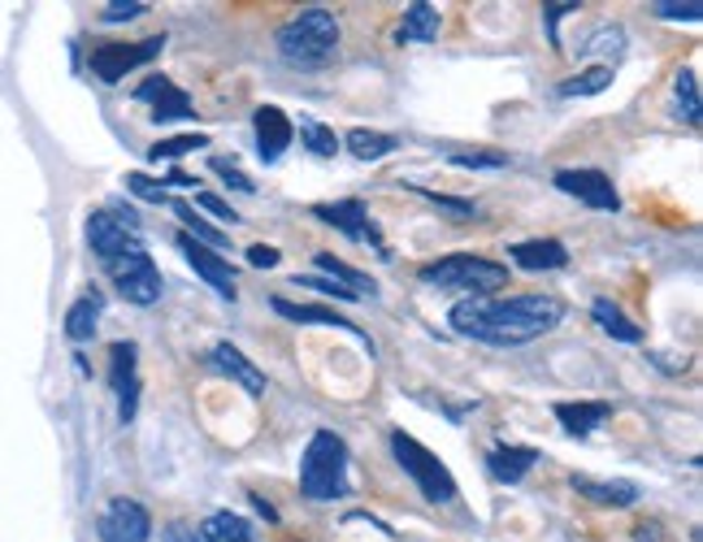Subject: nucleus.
<instances>
[{
	"label": "nucleus",
	"mask_w": 703,
	"mask_h": 542,
	"mask_svg": "<svg viewBox=\"0 0 703 542\" xmlns=\"http://www.w3.org/2000/svg\"><path fill=\"white\" fill-rule=\"evenodd\" d=\"M582 52H608L612 61L625 52V31L621 27H603V31H595L591 35V44H582Z\"/></svg>",
	"instance_id": "obj_35"
},
{
	"label": "nucleus",
	"mask_w": 703,
	"mask_h": 542,
	"mask_svg": "<svg viewBox=\"0 0 703 542\" xmlns=\"http://www.w3.org/2000/svg\"><path fill=\"white\" fill-rule=\"evenodd\" d=\"M174 213H179V217H183V226H187L183 235H192L196 244H204V247H226V235H222L217 226H208L204 217H196V208H192V204L174 200Z\"/></svg>",
	"instance_id": "obj_30"
},
{
	"label": "nucleus",
	"mask_w": 703,
	"mask_h": 542,
	"mask_svg": "<svg viewBox=\"0 0 703 542\" xmlns=\"http://www.w3.org/2000/svg\"><path fill=\"white\" fill-rule=\"evenodd\" d=\"M412 192H417V196H421V200H430L435 208H444V213H452L456 222H469V217H473V204H469V200L439 196V192H426V187H412Z\"/></svg>",
	"instance_id": "obj_37"
},
{
	"label": "nucleus",
	"mask_w": 703,
	"mask_h": 542,
	"mask_svg": "<svg viewBox=\"0 0 703 542\" xmlns=\"http://www.w3.org/2000/svg\"><path fill=\"white\" fill-rule=\"evenodd\" d=\"M300 491L317 503L348 494V443L330 430H317L300 460Z\"/></svg>",
	"instance_id": "obj_3"
},
{
	"label": "nucleus",
	"mask_w": 703,
	"mask_h": 542,
	"mask_svg": "<svg viewBox=\"0 0 703 542\" xmlns=\"http://www.w3.org/2000/svg\"><path fill=\"white\" fill-rule=\"evenodd\" d=\"M101 542H149L152 539V517L144 503L135 499H113L96 521Z\"/></svg>",
	"instance_id": "obj_8"
},
{
	"label": "nucleus",
	"mask_w": 703,
	"mask_h": 542,
	"mask_svg": "<svg viewBox=\"0 0 703 542\" xmlns=\"http://www.w3.org/2000/svg\"><path fill=\"white\" fill-rule=\"evenodd\" d=\"M135 100H149L152 104V117L156 122H174V117H192V96L183 88H174L165 74H152L140 83Z\"/></svg>",
	"instance_id": "obj_13"
},
{
	"label": "nucleus",
	"mask_w": 703,
	"mask_h": 542,
	"mask_svg": "<svg viewBox=\"0 0 703 542\" xmlns=\"http://www.w3.org/2000/svg\"><path fill=\"white\" fill-rule=\"evenodd\" d=\"M491 299L496 296H465L452 304V313H448V321H452L456 335H465V339H478V330H482V321H487V308H491Z\"/></svg>",
	"instance_id": "obj_24"
},
{
	"label": "nucleus",
	"mask_w": 703,
	"mask_h": 542,
	"mask_svg": "<svg viewBox=\"0 0 703 542\" xmlns=\"http://www.w3.org/2000/svg\"><path fill=\"white\" fill-rule=\"evenodd\" d=\"M252 126H256V152H261V161H265V165H274L283 152L292 149L296 126L287 122V113H283V109L261 104V109H256V117H252Z\"/></svg>",
	"instance_id": "obj_12"
},
{
	"label": "nucleus",
	"mask_w": 703,
	"mask_h": 542,
	"mask_svg": "<svg viewBox=\"0 0 703 542\" xmlns=\"http://www.w3.org/2000/svg\"><path fill=\"white\" fill-rule=\"evenodd\" d=\"M161 187H165V192H170V187H192V178H187L183 170H170V178H165Z\"/></svg>",
	"instance_id": "obj_47"
},
{
	"label": "nucleus",
	"mask_w": 703,
	"mask_h": 542,
	"mask_svg": "<svg viewBox=\"0 0 703 542\" xmlns=\"http://www.w3.org/2000/svg\"><path fill=\"white\" fill-rule=\"evenodd\" d=\"M135 344H113L109 347V387L122 391L126 382H135Z\"/></svg>",
	"instance_id": "obj_31"
},
{
	"label": "nucleus",
	"mask_w": 703,
	"mask_h": 542,
	"mask_svg": "<svg viewBox=\"0 0 703 542\" xmlns=\"http://www.w3.org/2000/svg\"><path fill=\"white\" fill-rule=\"evenodd\" d=\"M269 304H274V313H278V317H287V321H296V326H339V330L356 335L360 344H369V339H365L352 321H344L335 308H322V304H292V299H283V296H274Z\"/></svg>",
	"instance_id": "obj_16"
},
{
	"label": "nucleus",
	"mask_w": 703,
	"mask_h": 542,
	"mask_svg": "<svg viewBox=\"0 0 703 542\" xmlns=\"http://www.w3.org/2000/svg\"><path fill=\"white\" fill-rule=\"evenodd\" d=\"M140 13H149L144 0H113V4L101 9V22H131V18H140Z\"/></svg>",
	"instance_id": "obj_40"
},
{
	"label": "nucleus",
	"mask_w": 703,
	"mask_h": 542,
	"mask_svg": "<svg viewBox=\"0 0 703 542\" xmlns=\"http://www.w3.org/2000/svg\"><path fill=\"white\" fill-rule=\"evenodd\" d=\"M578 9V0H552V4H543V18H548V35H552V44L560 49V35H556V27H560V18L564 13H573Z\"/></svg>",
	"instance_id": "obj_44"
},
{
	"label": "nucleus",
	"mask_w": 703,
	"mask_h": 542,
	"mask_svg": "<svg viewBox=\"0 0 703 542\" xmlns=\"http://www.w3.org/2000/svg\"><path fill=\"white\" fill-rule=\"evenodd\" d=\"M317 274H322V278H330V283H339V287L352 292L356 299L378 296V283H374L369 274H360V269H352V265H344V260H335L330 252H317Z\"/></svg>",
	"instance_id": "obj_20"
},
{
	"label": "nucleus",
	"mask_w": 703,
	"mask_h": 542,
	"mask_svg": "<svg viewBox=\"0 0 703 542\" xmlns=\"http://www.w3.org/2000/svg\"><path fill=\"white\" fill-rule=\"evenodd\" d=\"M534 460H539V451H534V447H512L508 443V447H496V451L487 456V469H491V478H496V482H508V487H512V482H521V478L534 469Z\"/></svg>",
	"instance_id": "obj_18"
},
{
	"label": "nucleus",
	"mask_w": 703,
	"mask_h": 542,
	"mask_svg": "<svg viewBox=\"0 0 703 542\" xmlns=\"http://www.w3.org/2000/svg\"><path fill=\"white\" fill-rule=\"evenodd\" d=\"M88 244H92V252L101 256V265H104V260L131 252L140 239H135V231H126L113 213H92V217H88Z\"/></svg>",
	"instance_id": "obj_14"
},
{
	"label": "nucleus",
	"mask_w": 703,
	"mask_h": 542,
	"mask_svg": "<svg viewBox=\"0 0 703 542\" xmlns=\"http://www.w3.org/2000/svg\"><path fill=\"white\" fill-rule=\"evenodd\" d=\"M348 152L356 156V161H383L387 152L400 149V140L396 135H383V131H365V126H356V131H348Z\"/></svg>",
	"instance_id": "obj_27"
},
{
	"label": "nucleus",
	"mask_w": 703,
	"mask_h": 542,
	"mask_svg": "<svg viewBox=\"0 0 703 542\" xmlns=\"http://www.w3.org/2000/svg\"><path fill=\"white\" fill-rule=\"evenodd\" d=\"M660 534H655V525H639V534H634V542H655Z\"/></svg>",
	"instance_id": "obj_48"
},
{
	"label": "nucleus",
	"mask_w": 703,
	"mask_h": 542,
	"mask_svg": "<svg viewBox=\"0 0 703 542\" xmlns=\"http://www.w3.org/2000/svg\"><path fill=\"white\" fill-rule=\"evenodd\" d=\"M192 149H208V140H204V135H174V140L152 144L149 156L152 161H179V156H187Z\"/></svg>",
	"instance_id": "obj_33"
},
{
	"label": "nucleus",
	"mask_w": 703,
	"mask_h": 542,
	"mask_svg": "<svg viewBox=\"0 0 703 542\" xmlns=\"http://www.w3.org/2000/svg\"><path fill=\"white\" fill-rule=\"evenodd\" d=\"M608 417H612V403H603V399H595V403H556V421L578 439H587Z\"/></svg>",
	"instance_id": "obj_19"
},
{
	"label": "nucleus",
	"mask_w": 703,
	"mask_h": 542,
	"mask_svg": "<svg viewBox=\"0 0 703 542\" xmlns=\"http://www.w3.org/2000/svg\"><path fill=\"white\" fill-rule=\"evenodd\" d=\"M439 40V9L417 0L404 9V22H400V44H430Z\"/></svg>",
	"instance_id": "obj_21"
},
{
	"label": "nucleus",
	"mask_w": 703,
	"mask_h": 542,
	"mask_svg": "<svg viewBox=\"0 0 703 542\" xmlns=\"http://www.w3.org/2000/svg\"><path fill=\"white\" fill-rule=\"evenodd\" d=\"M673 96H677V109H682V117L691 122V126H700V74L695 70H677V79H673Z\"/></svg>",
	"instance_id": "obj_29"
},
{
	"label": "nucleus",
	"mask_w": 703,
	"mask_h": 542,
	"mask_svg": "<svg viewBox=\"0 0 703 542\" xmlns=\"http://www.w3.org/2000/svg\"><path fill=\"white\" fill-rule=\"evenodd\" d=\"M313 217H322L326 226H335V231H344L348 239L356 244H374L383 256H387V247H383V235H378V226L369 222V213H365V204L360 200H335V204H313Z\"/></svg>",
	"instance_id": "obj_10"
},
{
	"label": "nucleus",
	"mask_w": 703,
	"mask_h": 542,
	"mask_svg": "<svg viewBox=\"0 0 703 542\" xmlns=\"http://www.w3.org/2000/svg\"><path fill=\"white\" fill-rule=\"evenodd\" d=\"M196 534H201V542H256L252 525L244 517H235V512H213Z\"/></svg>",
	"instance_id": "obj_26"
},
{
	"label": "nucleus",
	"mask_w": 703,
	"mask_h": 542,
	"mask_svg": "<svg viewBox=\"0 0 703 542\" xmlns=\"http://www.w3.org/2000/svg\"><path fill=\"white\" fill-rule=\"evenodd\" d=\"M283 260V252L278 247H269V244H252L248 247V265L252 269H274Z\"/></svg>",
	"instance_id": "obj_45"
},
{
	"label": "nucleus",
	"mask_w": 703,
	"mask_h": 542,
	"mask_svg": "<svg viewBox=\"0 0 703 542\" xmlns=\"http://www.w3.org/2000/svg\"><path fill=\"white\" fill-rule=\"evenodd\" d=\"M573 491L587 494L600 508H630L639 503V487L634 482H595V478H573Z\"/></svg>",
	"instance_id": "obj_22"
},
{
	"label": "nucleus",
	"mask_w": 703,
	"mask_h": 542,
	"mask_svg": "<svg viewBox=\"0 0 703 542\" xmlns=\"http://www.w3.org/2000/svg\"><path fill=\"white\" fill-rule=\"evenodd\" d=\"M508 256L521 265V269H564L569 265V247L560 239H526V244H512Z\"/></svg>",
	"instance_id": "obj_17"
},
{
	"label": "nucleus",
	"mask_w": 703,
	"mask_h": 542,
	"mask_svg": "<svg viewBox=\"0 0 703 542\" xmlns=\"http://www.w3.org/2000/svg\"><path fill=\"white\" fill-rule=\"evenodd\" d=\"M608 88H612V65H591V70L564 79V83H560V96H600Z\"/></svg>",
	"instance_id": "obj_28"
},
{
	"label": "nucleus",
	"mask_w": 703,
	"mask_h": 542,
	"mask_svg": "<svg viewBox=\"0 0 703 542\" xmlns=\"http://www.w3.org/2000/svg\"><path fill=\"white\" fill-rule=\"evenodd\" d=\"M391 451H396V464L421 487V494H426L430 503H448V499H456V478L448 473V464H444L435 451H426L412 434L396 430V434H391Z\"/></svg>",
	"instance_id": "obj_5"
},
{
	"label": "nucleus",
	"mask_w": 703,
	"mask_h": 542,
	"mask_svg": "<svg viewBox=\"0 0 703 542\" xmlns=\"http://www.w3.org/2000/svg\"><path fill=\"white\" fill-rule=\"evenodd\" d=\"M135 412H140V382H126V387L118 391V421H122V426H131V421H135Z\"/></svg>",
	"instance_id": "obj_42"
},
{
	"label": "nucleus",
	"mask_w": 703,
	"mask_h": 542,
	"mask_svg": "<svg viewBox=\"0 0 703 542\" xmlns=\"http://www.w3.org/2000/svg\"><path fill=\"white\" fill-rule=\"evenodd\" d=\"M165 49V35H149V40H135V44H96L92 49V74L101 83H122L135 65H149L152 57H161Z\"/></svg>",
	"instance_id": "obj_7"
},
{
	"label": "nucleus",
	"mask_w": 703,
	"mask_h": 542,
	"mask_svg": "<svg viewBox=\"0 0 703 542\" xmlns=\"http://www.w3.org/2000/svg\"><path fill=\"white\" fill-rule=\"evenodd\" d=\"M278 57L296 70H322L326 61L339 57V18L322 4L300 9L283 31H278Z\"/></svg>",
	"instance_id": "obj_2"
},
{
	"label": "nucleus",
	"mask_w": 703,
	"mask_h": 542,
	"mask_svg": "<svg viewBox=\"0 0 703 542\" xmlns=\"http://www.w3.org/2000/svg\"><path fill=\"white\" fill-rule=\"evenodd\" d=\"M556 187H560L564 196L600 208V213H617V208H621L617 187L608 183V174H600V170H560V174H556Z\"/></svg>",
	"instance_id": "obj_11"
},
{
	"label": "nucleus",
	"mask_w": 703,
	"mask_h": 542,
	"mask_svg": "<svg viewBox=\"0 0 703 542\" xmlns=\"http://www.w3.org/2000/svg\"><path fill=\"white\" fill-rule=\"evenodd\" d=\"M652 13L655 18H669V22H700L703 4L700 0H655Z\"/></svg>",
	"instance_id": "obj_34"
},
{
	"label": "nucleus",
	"mask_w": 703,
	"mask_h": 542,
	"mask_svg": "<svg viewBox=\"0 0 703 542\" xmlns=\"http://www.w3.org/2000/svg\"><path fill=\"white\" fill-rule=\"evenodd\" d=\"M104 269H109L113 287L122 292V299H131L140 308H149V304L161 299V274H156L152 256L140 244L131 252H122V256H113V260H104Z\"/></svg>",
	"instance_id": "obj_6"
},
{
	"label": "nucleus",
	"mask_w": 703,
	"mask_h": 542,
	"mask_svg": "<svg viewBox=\"0 0 703 542\" xmlns=\"http://www.w3.org/2000/svg\"><path fill=\"white\" fill-rule=\"evenodd\" d=\"M96 321H101V296L92 292V296L70 304V313H65V335H70L74 344H88V339L96 335Z\"/></svg>",
	"instance_id": "obj_23"
},
{
	"label": "nucleus",
	"mask_w": 703,
	"mask_h": 542,
	"mask_svg": "<svg viewBox=\"0 0 703 542\" xmlns=\"http://www.w3.org/2000/svg\"><path fill=\"white\" fill-rule=\"evenodd\" d=\"M213 174H222V178H226L235 192H248V196L256 192V183H252V178L244 174V170H240V165H235V161H226V156H213Z\"/></svg>",
	"instance_id": "obj_39"
},
{
	"label": "nucleus",
	"mask_w": 703,
	"mask_h": 542,
	"mask_svg": "<svg viewBox=\"0 0 703 542\" xmlns=\"http://www.w3.org/2000/svg\"><path fill=\"white\" fill-rule=\"evenodd\" d=\"M161 542H201V534H196L192 525H183V521H170V525L161 530Z\"/></svg>",
	"instance_id": "obj_46"
},
{
	"label": "nucleus",
	"mask_w": 703,
	"mask_h": 542,
	"mask_svg": "<svg viewBox=\"0 0 703 542\" xmlns=\"http://www.w3.org/2000/svg\"><path fill=\"white\" fill-rule=\"evenodd\" d=\"M591 313H595V321H600L603 335H612L617 344H639V339H643V326H634V321H630V317H625L612 299H595V308H591Z\"/></svg>",
	"instance_id": "obj_25"
},
{
	"label": "nucleus",
	"mask_w": 703,
	"mask_h": 542,
	"mask_svg": "<svg viewBox=\"0 0 703 542\" xmlns=\"http://www.w3.org/2000/svg\"><path fill=\"white\" fill-rule=\"evenodd\" d=\"M179 247H183L187 265L201 274L204 283H208V287H213L222 299H231V304H235V296H240V274L231 269V260H226V256H217L213 247L196 244L192 235H179Z\"/></svg>",
	"instance_id": "obj_9"
},
{
	"label": "nucleus",
	"mask_w": 703,
	"mask_h": 542,
	"mask_svg": "<svg viewBox=\"0 0 703 542\" xmlns=\"http://www.w3.org/2000/svg\"><path fill=\"white\" fill-rule=\"evenodd\" d=\"M421 283L426 287H444V292H465V296H496L500 287H508V265L456 252V256L421 265Z\"/></svg>",
	"instance_id": "obj_4"
},
{
	"label": "nucleus",
	"mask_w": 703,
	"mask_h": 542,
	"mask_svg": "<svg viewBox=\"0 0 703 542\" xmlns=\"http://www.w3.org/2000/svg\"><path fill=\"white\" fill-rule=\"evenodd\" d=\"M208 365L217 369V374H226L231 382H240L244 391L252 395V399H261L265 395V374L252 365L248 356L240 351V347H231V344H217L213 347V356H208Z\"/></svg>",
	"instance_id": "obj_15"
},
{
	"label": "nucleus",
	"mask_w": 703,
	"mask_h": 542,
	"mask_svg": "<svg viewBox=\"0 0 703 542\" xmlns=\"http://www.w3.org/2000/svg\"><path fill=\"white\" fill-rule=\"evenodd\" d=\"M452 165H465V170H503L508 156L503 152H452Z\"/></svg>",
	"instance_id": "obj_38"
},
{
	"label": "nucleus",
	"mask_w": 703,
	"mask_h": 542,
	"mask_svg": "<svg viewBox=\"0 0 703 542\" xmlns=\"http://www.w3.org/2000/svg\"><path fill=\"white\" fill-rule=\"evenodd\" d=\"M292 287H308V292H317V296L356 299V296H352V292H344V287H339V283H330V278H322V274H317V278H313V274H300V278H296V283H292Z\"/></svg>",
	"instance_id": "obj_41"
},
{
	"label": "nucleus",
	"mask_w": 703,
	"mask_h": 542,
	"mask_svg": "<svg viewBox=\"0 0 703 542\" xmlns=\"http://www.w3.org/2000/svg\"><path fill=\"white\" fill-rule=\"evenodd\" d=\"M560 321H564V304H560L556 296L491 299L478 339H482V344H496V347H517V344H530V339L552 335Z\"/></svg>",
	"instance_id": "obj_1"
},
{
	"label": "nucleus",
	"mask_w": 703,
	"mask_h": 542,
	"mask_svg": "<svg viewBox=\"0 0 703 542\" xmlns=\"http://www.w3.org/2000/svg\"><path fill=\"white\" fill-rule=\"evenodd\" d=\"M126 192L140 200H149V204H170V192H165L161 183H152L149 174H126Z\"/></svg>",
	"instance_id": "obj_36"
},
{
	"label": "nucleus",
	"mask_w": 703,
	"mask_h": 542,
	"mask_svg": "<svg viewBox=\"0 0 703 542\" xmlns=\"http://www.w3.org/2000/svg\"><path fill=\"white\" fill-rule=\"evenodd\" d=\"M300 135H304V149L313 152V156H335V152H339V135H335L330 126L313 122V117H300Z\"/></svg>",
	"instance_id": "obj_32"
},
{
	"label": "nucleus",
	"mask_w": 703,
	"mask_h": 542,
	"mask_svg": "<svg viewBox=\"0 0 703 542\" xmlns=\"http://www.w3.org/2000/svg\"><path fill=\"white\" fill-rule=\"evenodd\" d=\"M196 208H204V213H213L217 222H231V226L240 222V213H235V208H231V204H226L222 196H213V192H201V196H196Z\"/></svg>",
	"instance_id": "obj_43"
}]
</instances>
